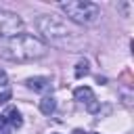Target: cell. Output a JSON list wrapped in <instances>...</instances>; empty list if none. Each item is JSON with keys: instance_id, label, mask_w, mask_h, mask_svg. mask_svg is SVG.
I'll list each match as a JSON object with an SVG mask.
<instances>
[{"instance_id": "cell-1", "label": "cell", "mask_w": 134, "mask_h": 134, "mask_svg": "<svg viewBox=\"0 0 134 134\" xmlns=\"http://www.w3.org/2000/svg\"><path fill=\"white\" fill-rule=\"evenodd\" d=\"M46 52H48V46L31 34H19L0 42V57L13 63L36 61V59L46 57Z\"/></svg>"}, {"instance_id": "cell-2", "label": "cell", "mask_w": 134, "mask_h": 134, "mask_svg": "<svg viewBox=\"0 0 134 134\" xmlns=\"http://www.w3.org/2000/svg\"><path fill=\"white\" fill-rule=\"evenodd\" d=\"M36 25L40 29V34L50 40L52 44L57 46H67L71 40H75V31L67 27L65 21H61L59 17H52V15H40L36 19Z\"/></svg>"}, {"instance_id": "cell-3", "label": "cell", "mask_w": 134, "mask_h": 134, "mask_svg": "<svg viewBox=\"0 0 134 134\" xmlns=\"http://www.w3.org/2000/svg\"><path fill=\"white\" fill-rule=\"evenodd\" d=\"M59 8L65 13V17L77 25H94L100 19V8L94 2L88 0H67L61 2Z\"/></svg>"}, {"instance_id": "cell-4", "label": "cell", "mask_w": 134, "mask_h": 134, "mask_svg": "<svg viewBox=\"0 0 134 134\" xmlns=\"http://www.w3.org/2000/svg\"><path fill=\"white\" fill-rule=\"evenodd\" d=\"M21 27H23V19L17 13L0 8V40H8L13 36H19Z\"/></svg>"}, {"instance_id": "cell-5", "label": "cell", "mask_w": 134, "mask_h": 134, "mask_svg": "<svg viewBox=\"0 0 134 134\" xmlns=\"http://www.w3.org/2000/svg\"><path fill=\"white\" fill-rule=\"evenodd\" d=\"M73 96H75V100L82 103L90 113H96V111H98V100H96L92 88H88V86H80V88L73 90Z\"/></svg>"}, {"instance_id": "cell-6", "label": "cell", "mask_w": 134, "mask_h": 134, "mask_svg": "<svg viewBox=\"0 0 134 134\" xmlns=\"http://www.w3.org/2000/svg\"><path fill=\"white\" fill-rule=\"evenodd\" d=\"M25 84H27V88L34 90V92H46V90L50 88V80H48V77H29Z\"/></svg>"}, {"instance_id": "cell-7", "label": "cell", "mask_w": 134, "mask_h": 134, "mask_svg": "<svg viewBox=\"0 0 134 134\" xmlns=\"http://www.w3.org/2000/svg\"><path fill=\"white\" fill-rule=\"evenodd\" d=\"M4 121H8L10 128H21V126H23V119H21V113L17 111V107H8V109H6Z\"/></svg>"}, {"instance_id": "cell-8", "label": "cell", "mask_w": 134, "mask_h": 134, "mask_svg": "<svg viewBox=\"0 0 134 134\" xmlns=\"http://www.w3.org/2000/svg\"><path fill=\"white\" fill-rule=\"evenodd\" d=\"M54 107H57V103H54L52 96H44V98L40 100V111H42L44 115H50V113L54 111Z\"/></svg>"}, {"instance_id": "cell-9", "label": "cell", "mask_w": 134, "mask_h": 134, "mask_svg": "<svg viewBox=\"0 0 134 134\" xmlns=\"http://www.w3.org/2000/svg\"><path fill=\"white\" fill-rule=\"evenodd\" d=\"M88 73V63L86 61H80L77 63V69H75V77H82V75H86Z\"/></svg>"}, {"instance_id": "cell-10", "label": "cell", "mask_w": 134, "mask_h": 134, "mask_svg": "<svg viewBox=\"0 0 134 134\" xmlns=\"http://www.w3.org/2000/svg\"><path fill=\"white\" fill-rule=\"evenodd\" d=\"M10 96H13V94H10V90H2V92H0V105H4Z\"/></svg>"}, {"instance_id": "cell-11", "label": "cell", "mask_w": 134, "mask_h": 134, "mask_svg": "<svg viewBox=\"0 0 134 134\" xmlns=\"http://www.w3.org/2000/svg\"><path fill=\"white\" fill-rule=\"evenodd\" d=\"M6 82H8L6 71H4V69H0V88H4V86H6Z\"/></svg>"}, {"instance_id": "cell-12", "label": "cell", "mask_w": 134, "mask_h": 134, "mask_svg": "<svg viewBox=\"0 0 134 134\" xmlns=\"http://www.w3.org/2000/svg\"><path fill=\"white\" fill-rule=\"evenodd\" d=\"M0 134H13V128L6 126V124H2V126H0Z\"/></svg>"}, {"instance_id": "cell-13", "label": "cell", "mask_w": 134, "mask_h": 134, "mask_svg": "<svg viewBox=\"0 0 134 134\" xmlns=\"http://www.w3.org/2000/svg\"><path fill=\"white\" fill-rule=\"evenodd\" d=\"M2 124H4V117H0V126H2Z\"/></svg>"}, {"instance_id": "cell-14", "label": "cell", "mask_w": 134, "mask_h": 134, "mask_svg": "<svg viewBox=\"0 0 134 134\" xmlns=\"http://www.w3.org/2000/svg\"><path fill=\"white\" fill-rule=\"evenodd\" d=\"M54 134H57V132H54Z\"/></svg>"}]
</instances>
